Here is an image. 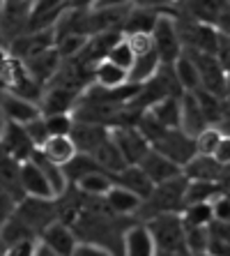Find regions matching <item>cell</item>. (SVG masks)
Instances as JSON below:
<instances>
[{
	"instance_id": "6da1fadb",
	"label": "cell",
	"mask_w": 230,
	"mask_h": 256,
	"mask_svg": "<svg viewBox=\"0 0 230 256\" xmlns=\"http://www.w3.org/2000/svg\"><path fill=\"white\" fill-rule=\"evenodd\" d=\"M150 236L154 240V247L159 252H171L180 256H191L187 250V238H184V224L180 212H161L154 214L145 222Z\"/></svg>"
},
{
	"instance_id": "7a4b0ae2",
	"label": "cell",
	"mask_w": 230,
	"mask_h": 256,
	"mask_svg": "<svg viewBox=\"0 0 230 256\" xmlns=\"http://www.w3.org/2000/svg\"><path fill=\"white\" fill-rule=\"evenodd\" d=\"M14 214L39 238V233L44 231L48 224H53L55 220H60V203H58V198L23 196L14 206Z\"/></svg>"
},
{
	"instance_id": "3957f363",
	"label": "cell",
	"mask_w": 230,
	"mask_h": 256,
	"mask_svg": "<svg viewBox=\"0 0 230 256\" xmlns=\"http://www.w3.org/2000/svg\"><path fill=\"white\" fill-rule=\"evenodd\" d=\"M187 182L189 180L184 178V176H177V178H171V180H166V182L154 185L152 194L141 203V208H145V212H148V220L161 212H180L184 206Z\"/></svg>"
},
{
	"instance_id": "277c9868",
	"label": "cell",
	"mask_w": 230,
	"mask_h": 256,
	"mask_svg": "<svg viewBox=\"0 0 230 256\" xmlns=\"http://www.w3.org/2000/svg\"><path fill=\"white\" fill-rule=\"evenodd\" d=\"M152 46L159 56L161 65H173L180 56H182V40L177 32V21L168 16L166 12L159 14L157 24L152 28Z\"/></svg>"
},
{
	"instance_id": "5b68a950",
	"label": "cell",
	"mask_w": 230,
	"mask_h": 256,
	"mask_svg": "<svg viewBox=\"0 0 230 256\" xmlns=\"http://www.w3.org/2000/svg\"><path fill=\"white\" fill-rule=\"evenodd\" d=\"M152 150L166 155L171 162H175L177 166H184L191 157L196 155V148H194V138L189 134H184L182 130H168L159 141H154L150 146Z\"/></svg>"
},
{
	"instance_id": "8992f818",
	"label": "cell",
	"mask_w": 230,
	"mask_h": 256,
	"mask_svg": "<svg viewBox=\"0 0 230 256\" xmlns=\"http://www.w3.org/2000/svg\"><path fill=\"white\" fill-rule=\"evenodd\" d=\"M0 148L5 150L7 155L21 162H28L32 157V152L37 150V146L32 143V138L28 136L23 125H16V122H5L2 132H0Z\"/></svg>"
},
{
	"instance_id": "52a82bcc",
	"label": "cell",
	"mask_w": 230,
	"mask_h": 256,
	"mask_svg": "<svg viewBox=\"0 0 230 256\" xmlns=\"http://www.w3.org/2000/svg\"><path fill=\"white\" fill-rule=\"evenodd\" d=\"M37 242L44 244L46 250H51L58 256H71L78 244V236L69 224H65L62 220H55L53 224H48V226L39 233Z\"/></svg>"
},
{
	"instance_id": "ba28073f",
	"label": "cell",
	"mask_w": 230,
	"mask_h": 256,
	"mask_svg": "<svg viewBox=\"0 0 230 256\" xmlns=\"http://www.w3.org/2000/svg\"><path fill=\"white\" fill-rule=\"evenodd\" d=\"M111 138L115 141V146L120 148L124 162L127 164H138L143 157L148 155L150 143L143 138V134L136 130L134 125H122V127H113L111 130Z\"/></svg>"
},
{
	"instance_id": "9c48e42d",
	"label": "cell",
	"mask_w": 230,
	"mask_h": 256,
	"mask_svg": "<svg viewBox=\"0 0 230 256\" xmlns=\"http://www.w3.org/2000/svg\"><path fill=\"white\" fill-rule=\"evenodd\" d=\"M78 100H81V90L58 86V84H48V88H44V95H41L39 111H41V116L71 114L74 106L78 104Z\"/></svg>"
},
{
	"instance_id": "30bf717a",
	"label": "cell",
	"mask_w": 230,
	"mask_h": 256,
	"mask_svg": "<svg viewBox=\"0 0 230 256\" xmlns=\"http://www.w3.org/2000/svg\"><path fill=\"white\" fill-rule=\"evenodd\" d=\"M21 65L25 67V72L35 78L37 84L46 88V86L53 81L55 74H58L60 65H62V56L58 54L55 46H51V48H46V51H41V54L32 56V58L23 60Z\"/></svg>"
},
{
	"instance_id": "8fae6325",
	"label": "cell",
	"mask_w": 230,
	"mask_h": 256,
	"mask_svg": "<svg viewBox=\"0 0 230 256\" xmlns=\"http://www.w3.org/2000/svg\"><path fill=\"white\" fill-rule=\"evenodd\" d=\"M18 185H21V192L23 196H32V198H55L53 190L48 185V180L44 178V173L39 171L32 160L21 162L18 166Z\"/></svg>"
},
{
	"instance_id": "7c38bea8",
	"label": "cell",
	"mask_w": 230,
	"mask_h": 256,
	"mask_svg": "<svg viewBox=\"0 0 230 256\" xmlns=\"http://www.w3.org/2000/svg\"><path fill=\"white\" fill-rule=\"evenodd\" d=\"M108 136H111V127L76 122V120H74V127H71L69 134V138L76 146V152H83V155H92Z\"/></svg>"
},
{
	"instance_id": "4fadbf2b",
	"label": "cell",
	"mask_w": 230,
	"mask_h": 256,
	"mask_svg": "<svg viewBox=\"0 0 230 256\" xmlns=\"http://www.w3.org/2000/svg\"><path fill=\"white\" fill-rule=\"evenodd\" d=\"M0 111L5 122H16V125H28L30 120H35L41 116L39 106L35 102H28L23 97H16L12 92L0 95Z\"/></svg>"
},
{
	"instance_id": "5bb4252c",
	"label": "cell",
	"mask_w": 230,
	"mask_h": 256,
	"mask_svg": "<svg viewBox=\"0 0 230 256\" xmlns=\"http://www.w3.org/2000/svg\"><path fill=\"white\" fill-rule=\"evenodd\" d=\"M138 166L143 168V173L152 180L154 185L182 176V166H177L175 162H171L166 155H161V152H157V150H152V148L148 150V155L138 162Z\"/></svg>"
},
{
	"instance_id": "9a60e30c",
	"label": "cell",
	"mask_w": 230,
	"mask_h": 256,
	"mask_svg": "<svg viewBox=\"0 0 230 256\" xmlns=\"http://www.w3.org/2000/svg\"><path fill=\"white\" fill-rule=\"evenodd\" d=\"M207 125H210V122H207L205 116H203L201 106H198V102H196V95L194 92H182V97H180V130L194 138L196 134H201Z\"/></svg>"
},
{
	"instance_id": "2e32d148",
	"label": "cell",
	"mask_w": 230,
	"mask_h": 256,
	"mask_svg": "<svg viewBox=\"0 0 230 256\" xmlns=\"http://www.w3.org/2000/svg\"><path fill=\"white\" fill-rule=\"evenodd\" d=\"M157 247L145 224H136L127 228L122 238V256H154Z\"/></svg>"
},
{
	"instance_id": "e0dca14e",
	"label": "cell",
	"mask_w": 230,
	"mask_h": 256,
	"mask_svg": "<svg viewBox=\"0 0 230 256\" xmlns=\"http://www.w3.org/2000/svg\"><path fill=\"white\" fill-rule=\"evenodd\" d=\"M113 182L120 185V187H124V190H129L131 194H136L141 201H145V198L152 194V190H154V182L145 176V173H143V168L138 166V164L124 166L118 176H113Z\"/></svg>"
},
{
	"instance_id": "ac0fdd59",
	"label": "cell",
	"mask_w": 230,
	"mask_h": 256,
	"mask_svg": "<svg viewBox=\"0 0 230 256\" xmlns=\"http://www.w3.org/2000/svg\"><path fill=\"white\" fill-rule=\"evenodd\" d=\"M182 176L187 180H207V182H219L224 176V166L214 157L194 155L182 166Z\"/></svg>"
},
{
	"instance_id": "d6986e66",
	"label": "cell",
	"mask_w": 230,
	"mask_h": 256,
	"mask_svg": "<svg viewBox=\"0 0 230 256\" xmlns=\"http://www.w3.org/2000/svg\"><path fill=\"white\" fill-rule=\"evenodd\" d=\"M180 97H161L159 102L150 104L148 114L166 130H180Z\"/></svg>"
},
{
	"instance_id": "ffe728a7",
	"label": "cell",
	"mask_w": 230,
	"mask_h": 256,
	"mask_svg": "<svg viewBox=\"0 0 230 256\" xmlns=\"http://www.w3.org/2000/svg\"><path fill=\"white\" fill-rule=\"evenodd\" d=\"M21 242H37V236L12 212L5 220V224L0 226V244H2V250H7V247H14Z\"/></svg>"
},
{
	"instance_id": "44dd1931",
	"label": "cell",
	"mask_w": 230,
	"mask_h": 256,
	"mask_svg": "<svg viewBox=\"0 0 230 256\" xmlns=\"http://www.w3.org/2000/svg\"><path fill=\"white\" fill-rule=\"evenodd\" d=\"M92 157H95V162L99 164L101 171L108 173V176H118L124 166H129V164L124 162L122 152H120V148L115 146V141H113L111 136H108L106 141L101 143L99 148L92 152Z\"/></svg>"
},
{
	"instance_id": "7402d4cb",
	"label": "cell",
	"mask_w": 230,
	"mask_h": 256,
	"mask_svg": "<svg viewBox=\"0 0 230 256\" xmlns=\"http://www.w3.org/2000/svg\"><path fill=\"white\" fill-rule=\"evenodd\" d=\"M37 150H39L46 160L58 164V166H65L67 162L76 155V146H74V141H71L69 136H48Z\"/></svg>"
},
{
	"instance_id": "603a6c76",
	"label": "cell",
	"mask_w": 230,
	"mask_h": 256,
	"mask_svg": "<svg viewBox=\"0 0 230 256\" xmlns=\"http://www.w3.org/2000/svg\"><path fill=\"white\" fill-rule=\"evenodd\" d=\"M92 81L95 86L99 88H106V90H115V88H122L124 84H129L127 81V72L122 67L113 65L111 60H99L95 67H92Z\"/></svg>"
},
{
	"instance_id": "cb8c5ba5",
	"label": "cell",
	"mask_w": 230,
	"mask_h": 256,
	"mask_svg": "<svg viewBox=\"0 0 230 256\" xmlns=\"http://www.w3.org/2000/svg\"><path fill=\"white\" fill-rule=\"evenodd\" d=\"M159 67H161V60H159V56H157L154 48L148 51V54H143V56H136L131 70L127 72V81H129V84H136V86L148 84L150 78L157 74Z\"/></svg>"
},
{
	"instance_id": "d4e9b609",
	"label": "cell",
	"mask_w": 230,
	"mask_h": 256,
	"mask_svg": "<svg viewBox=\"0 0 230 256\" xmlns=\"http://www.w3.org/2000/svg\"><path fill=\"white\" fill-rule=\"evenodd\" d=\"M104 203H106L108 210H113L115 214H131V212H136V210H141L143 201L136 196V194H131L129 190H124V187L113 182V187L106 192V196H104Z\"/></svg>"
},
{
	"instance_id": "484cf974",
	"label": "cell",
	"mask_w": 230,
	"mask_h": 256,
	"mask_svg": "<svg viewBox=\"0 0 230 256\" xmlns=\"http://www.w3.org/2000/svg\"><path fill=\"white\" fill-rule=\"evenodd\" d=\"M30 160L35 162L37 166H39V171L44 173V178L48 180V185H51V190H53V196L55 198L62 196V194L67 192V187H69V182H67V178H65V171H62V166L53 164L51 160H46V157L41 155L39 150H35Z\"/></svg>"
},
{
	"instance_id": "4316f807",
	"label": "cell",
	"mask_w": 230,
	"mask_h": 256,
	"mask_svg": "<svg viewBox=\"0 0 230 256\" xmlns=\"http://www.w3.org/2000/svg\"><path fill=\"white\" fill-rule=\"evenodd\" d=\"M161 12L157 10H145V7H131L129 14H127V21H124L122 35H134V32H145V35H152V28L157 24Z\"/></svg>"
},
{
	"instance_id": "83f0119b",
	"label": "cell",
	"mask_w": 230,
	"mask_h": 256,
	"mask_svg": "<svg viewBox=\"0 0 230 256\" xmlns=\"http://www.w3.org/2000/svg\"><path fill=\"white\" fill-rule=\"evenodd\" d=\"M18 166L21 164L16 160H12L5 150L0 148V185L5 187L16 201H21L23 192H21V185H18Z\"/></svg>"
},
{
	"instance_id": "f1b7e54d",
	"label": "cell",
	"mask_w": 230,
	"mask_h": 256,
	"mask_svg": "<svg viewBox=\"0 0 230 256\" xmlns=\"http://www.w3.org/2000/svg\"><path fill=\"white\" fill-rule=\"evenodd\" d=\"M173 72H175L177 84H180V88H182L184 92H194V90L201 88V76H198V70H196L194 60L184 54V51H182V56L173 62Z\"/></svg>"
},
{
	"instance_id": "f546056e",
	"label": "cell",
	"mask_w": 230,
	"mask_h": 256,
	"mask_svg": "<svg viewBox=\"0 0 230 256\" xmlns=\"http://www.w3.org/2000/svg\"><path fill=\"white\" fill-rule=\"evenodd\" d=\"M219 194H221L219 182L189 180V182H187V190H184V206H189V203H212V198H217Z\"/></svg>"
},
{
	"instance_id": "4dcf8cb0",
	"label": "cell",
	"mask_w": 230,
	"mask_h": 256,
	"mask_svg": "<svg viewBox=\"0 0 230 256\" xmlns=\"http://www.w3.org/2000/svg\"><path fill=\"white\" fill-rule=\"evenodd\" d=\"M76 187L85 194V196L104 198L106 192L113 187V176H108V173H104V171H92V173H88V176H83V178L76 182Z\"/></svg>"
},
{
	"instance_id": "1f68e13d",
	"label": "cell",
	"mask_w": 230,
	"mask_h": 256,
	"mask_svg": "<svg viewBox=\"0 0 230 256\" xmlns=\"http://www.w3.org/2000/svg\"><path fill=\"white\" fill-rule=\"evenodd\" d=\"M184 226H207L214 220L212 214V203H189L180 210Z\"/></svg>"
},
{
	"instance_id": "d6a6232c",
	"label": "cell",
	"mask_w": 230,
	"mask_h": 256,
	"mask_svg": "<svg viewBox=\"0 0 230 256\" xmlns=\"http://www.w3.org/2000/svg\"><path fill=\"white\" fill-rule=\"evenodd\" d=\"M194 95H196V102H198V106H201L207 122H210V125L219 122V120H221V97L212 95V92H207V90H203V88L194 90Z\"/></svg>"
},
{
	"instance_id": "836d02e7",
	"label": "cell",
	"mask_w": 230,
	"mask_h": 256,
	"mask_svg": "<svg viewBox=\"0 0 230 256\" xmlns=\"http://www.w3.org/2000/svg\"><path fill=\"white\" fill-rule=\"evenodd\" d=\"M219 141H221V132H219L217 125H207L201 134L194 136V148H196V155H207L212 157L214 150H217Z\"/></svg>"
},
{
	"instance_id": "e575fe53",
	"label": "cell",
	"mask_w": 230,
	"mask_h": 256,
	"mask_svg": "<svg viewBox=\"0 0 230 256\" xmlns=\"http://www.w3.org/2000/svg\"><path fill=\"white\" fill-rule=\"evenodd\" d=\"M106 60H111L113 65L122 67L124 72H129V70H131V65H134L136 56H134V51H131L129 42H127V40H124V35L120 37V40H118V42H115V44H113L111 48H108V54H106Z\"/></svg>"
},
{
	"instance_id": "d590c367",
	"label": "cell",
	"mask_w": 230,
	"mask_h": 256,
	"mask_svg": "<svg viewBox=\"0 0 230 256\" xmlns=\"http://www.w3.org/2000/svg\"><path fill=\"white\" fill-rule=\"evenodd\" d=\"M44 125H46L48 136H69L71 127H74V118H71V114H51L44 116Z\"/></svg>"
},
{
	"instance_id": "8d00e7d4",
	"label": "cell",
	"mask_w": 230,
	"mask_h": 256,
	"mask_svg": "<svg viewBox=\"0 0 230 256\" xmlns=\"http://www.w3.org/2000/svg\"><path fill=\"white\" fill-rule=\"evenodd\" d=\"M184 238H187V250L189 254H201L207 252V226H184Z\"/></svg>"
},
{
	"instance_id": "74e56055",
	"label": "cell",
	"mask_w": 230,
	"mask_h": 256,
	"mask_svg": "<svg viewBox=\"0 0 230 256\" xmlns=\"http://www.w3.org/2000/svg\"><path fill=\"white\" fill-rule=\"evenodd\" d=\"M124 40L129 42L131 51H134V56H143L148 54V51H152V35H145V32H134V35H124Z\"/></svg>"
},
{
	"instance_id": "f35d334b",
	"label": "cell",
	"mask_w": 230,
	"mask_h": 256,
	"mask_svg": "<svg viewBox=\"0 0 230 256\" xmlns=\"http://www.w3.org/2000/svg\"><path fill=\"white\" fill-rule=\"evenodd\" d=\"M25 132H28V136L32 138V143H35L37 148H39L41 143L48 138V132H46V125H44V116H39V118L30 120L28 125H23Z\"/></svg>"
},
{
	"instance_id": "ab89813d",
	"label": "cell",
	"mask_w": 230,
	"mask_h": 256,
	"mask_svg": "<svg viewBox=\"0 0 230 256\" xmlns=\"http://www.w3.org/2000/svg\"><path fill=\"white\" fill-rule=\"evenodd\" d=\"M212 214L214 220L219 222H230V198L226 196L224 192L217 198H212Z\"/></svg>"
},
{
	"instance_id": "60d3db41",
	"label": "cell",
	"mask_w": 230,
	"mask_h": 256,
	"mask_svg": "<svg viewBox=\"0 0 230 256\" xmlns=\"http://www.w3.org/2000/svg\"><path fill=\"white\" fill-rule=\"evenodd\" d=\"M71 256H113V252L97 242H78Z\"/></svg>"
},
{
	"instance_id": "b9f144b4",
	"label": "cell",
	"mask_w": 230,
	"mask_h": 256,
	"mask_svg": "<svg viewBox=\"0 0 230 256\" xmlns=\"http://www.w3.org/2000/svg\"><path fill=\"white\" fill-rule=\"evenodd\" d=\"M14 206H16V198L0 185V226L5 224V220L14 212Z\"/></svg>"
},
{
	"instance_id": "7bdbcfd3",
	"label": "cell",
	"mask_w": 230,
	"mask_h": 256,
	"mask_svg": "<svg viewBox=\"0 0 230 256\" xmlns=\"http://www.w3.org/2000/svg\"><path fill=\"white\" fill-rule=\"evenodd\" d=\"M212 157L224 168L230 166V136H224V134H221V141H219V146H217V150H214Z\"/></svg>"
},
{
	"instance_id": "ee69618b",
	"label": "cell",
	"mask_w": 230,
	"mask_h": 256,
	"mask_svg": "<svg viewBox=\"0 0 230 256\" xmlns=\"http://www.w3.org/2000/svg\"><path fill=\"white\" fill-rule=\"evenodd\" d=\"M168 5H173V0H131V7H145V10H157V12H164Z\"/></svg>"
},
{
	"instance_id": "f6af8a7d",
	"label": "cell",
	"mask_w": 230,
	"mask_h": 256,
	"mask_svg": "<svg viewBox=\"0 0 230 256\" xmlns=\"http://www.w3.org/2000/svg\"><path fill=\"white\" fill-rule=\"evenodd\" d=\"M118 7H131V0H95L92 10H118Z\"/></svg>"
},
{
	"instance_id": "bcb514c9",
	"label": "cell",
	"mask_w": 230,
	"mask_h": 256,
	"mask_svg": "<svg viewBox=\"0 0 230 256\" xmlns=\"http://www.w3.org/2000/svg\"><path fill=\"white\" fill-rule=\"evenodd\" d=\"M95 0H69V7H76V10H90Z\"/></svg>"
},
{
	"instance_id": "7dc6e473",
	"label": "cell",
	"mask_w": 230,
	"mask_h": 256,
	"mask_svg": "<svg viewBox=\"0 0 230 256\" xmlns=\"http://www.w3.org/2000/svg\"><path fill=\"white\" fill-rule=\"evenodd\" d=\"M32 256H58V254H53L51 250H46L44 244L35 242V250H32Z\"/></svg>"
},
{
	"instance_id": "c3c4849f",
	"label": "cell",
	"mask_w": 230,
	"mask_h": 256,
	"mask_svg": "<svg viewBox=\"0 0 230 256\" xmlns=\"http://www.w3.org/2000/svg\"><path fill=\"white\" fill-rule=\"evenodd\" d=\"M217 127H219V132H221L224 136H230V118H221Z\"/></svg>"
},
{
	"instance_id": "681fc988",
	"label": "cell",
	"mask_w": 230,
	"mask_h": 256,
	"mask_svg": "<svg viewBox=\"0 0 230 256\" xmlns=\"http://www.w3.org/2000/svg\"><path fill=\"white\" fill-rule=\"evenodd\" d=\"M5 5H23V7H32L35 0H2Z\"/></svg>"
},
{
	"instance_id": "f907efd6",
	"label": "cell",
	"mask_w": 230,
	"mask_h": 256,
	"mask_svg": "<svg viewBox=\"0 0 230 256\" xmlns=\"http://www.w3.org/2000/svg\"><path fill=\"white\" fill-rule=\"evenodd\" d=\"M7 92V84H5V78L0 76V95H5Z\"/></svg>"
},
{
	"instance_id": "816d5d0a",
	"label": "cell",
	"mask_w": 230,
	"mask_h": 256,
	"mask_svg": "<svg viewBox=\"0 0 230 256\" xmlns=\"http://www.w3.org/2000/svg\"><path fill=\"white\" fill-rule=\"evenodd\" d=\"M154 256H180V254H171V252H159V250H157V254H154Z\"/></svg>"
},
{
	"instance_id": "f5cc1de1",
	"label": "cell",
	"mask_w": 230,
	"mask_h": 256,
	"mask_svg": "<svg viewBox=\"0 0 230 256\" xmlns=\"http://www.w3.org/2000/svg\"><path fill=\"white\" fill-rule=\"evenodd\" d=\"M2 125H5V118H2V111H0V132H2Z\"/></svg>"
},
{
	"instance_id": "db71d44e",
	"label": "cell",
	"mask_w": 230,
	"mask_h": 256,
	"mask_svg": "<svg viewBox=\"0 0 230 256\" xmlns=\"http://www.w3.org/2000/svg\"><path fill=\"white\" fill-rule=\"evenodd\" d=\"M191 256H214V254H210V252H201V254H191Z\"/></svg>"
},
{
	"instance_id": "11a10c76",
	"label": "cell",
	"mask_w": 230,
	"mask_h": 256,
	"mask_svg": "<svg viewBox=\"0 0 230 256\" xmlns=\"http://www.w3.org/2000/svg\"><path fill=\"white\" fill-rule=\"evenodd\" d=\"M226 196H228V198H230V192H228V194H226Z\"/></svg>"
},
{
	"instance_id": "9f6ffc18",
	"label": "cell",
	"mask_w": 230,
	"mask_h": 256,
	"mask_svg": "<svg viewBox=\"0 0 230 256\" xmlns=\"http://www.w3.org/2000/svg\"><path fill=\"white\" fill-rule=\"evenodd\" d=\"M228 2H230V0H228Z\"/></svg>"
}]
</instances>
